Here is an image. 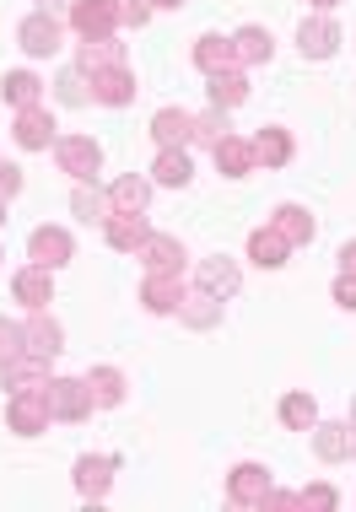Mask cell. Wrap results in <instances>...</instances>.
<instances>
[{
  "label": "cell",
  "mask_w": 356,
  "mask_h": 512,
  "mask_svg": "<svg viewBox=\"0 0 356 512\" xmlns=\"http://www.w3.org/2000/svg\"><path fill=\"white\" fill-rule=\"evenodd\" d=\"M54 162H60V173H71L76 184H92L103 168V146L92 141V135H60V141H54Z\"/></svg>",
  "instance_id": "obj_1"
},
{
  "label": "cell",
  "mask_w": 356,
  "mask_h": 512,
  "mask_svg": "<svg viewBox=\"0 0 356 512\" xmlns=\"http://www.w3.org/2000/svg\"><path fill=\"white\" fill-rule=\"evenodd\" d=\"M44 405H49V421H87V415H92L87 378H49Z\"/></svg>",
  "instance_id": "obj_2"
},
{
  "label": "cell",
  "mask_w": 356,
  "mask_h": 512,
  "mask_svg": "<svg viewBox=\"0 0 356 512\" xmlns=\"http://www.w3.org/2000/svg\"><path fill=\"white\" fill-rule=\"evenodd\" d=\"M27 259L44 270H60L76 259V238L65 227H33V238H27Z\"/></svg>",
  "instance_id": "obj_3"
},
{
  "label": "cell",
  "mask_w": 356,
  "mask_h": 512,
  "mask_svg": "<svg viewBox=\"0 0 356 512\" xmlns=\"http://www.w3.org/2000/svg\"><path fill=\"white\" fill-rule=\"evenodd\" d=\"M114 469H119V459H108V453H81L76 459V496L81 502H103L108 486H114Z\"/></svg>",
  "instance_id": "obj_4"
},
{
  "label": "cell",
  "mask_w": 356,
  "mask_h": 512,
  "mask_svg": "<svg viewBox=\"0 0 356 512\" xmlns=\"http://www.w3.org/2000/svg\"><path fill=\"white\" fill-rule=\"evenodd\" d=\"M60 38H65V27H60V17H49V11H33V17L17 27V44L33 54V60H49V54H60Z\"/></svg>",
  "instance_id": "obj_5"
},
{
  "label": "cell",
  "mask_w": 356,
  "mask_h": 512,
  "mask_svg": "<svg viewBox=\"0 0 356 512\" xmlns=\"http://www.w3.org/2000/svg\"><path fill=\"white\" fill-rule=\"evenodd\" d=\"M6 426H11L17 437H38V432H49L44 389H33V394H11V399H6Z\"/></svg>",
  "instance_id": "obj_6"
},
{
  "label": "cell",
  "mask_w": 356,
  "mask_h": 512,
  "mask_svg": "<svg viewBox=\"0 0 356 512\" xmlns=\"http://www.w3.org/2000/svg\"><path fill=\"white\" fill-rule=\"evenodd\" d=\"M11 141H17L22 151H49L60 135H54V119H49V108L44 103H33V108H17V124H11Z\"/></svg>",
  "instance_id": "obj_7"
},
{
  "label": "cell",
  "mask_w": 356,
  "mask_h": 512,
  "mask_svg": "<svg viewBox=\"0 0 356 512\" xmlns=\"http://www.w3.org/2000/svg\"><path fill=\"white\" fill-rule=\"evenodd\" d=\"M92 103H103V108H125L135 103V76H130V65H103V71H92Z\"/></svg>",
  "instance_id": "obj_8"
},
{
  "label": "cell",
  "mask_w": 356,
  "mask_h": 512,
  "mask_svg": "<svg viewBox=\"0 0 356 512\" xmlns=\"http://www.w3.org/2000/svg\"><path fill=\"white\" fill-rule=\"evenodd\" d=\"M135 259L146 265V275H184V243L173 232H152V238L135 248Z\"/></svg>",
  "instance_id": "obj_9"
},
{
  "label": "cell",
  "mask_w": 356,
  "mask_h": 512,
  "mask_svg": "<svg viewBox=\"0 0 356 512\" xmlns=\"http://www.w3.org/2000/svg\"><path fill=\"white\" fill-rule=\"evenodd\" d=\"M0 383H6V394H33V389H49V356H11L6 367H0Z\"/></svg>",
  "instance_id": "obj_10"
},
{
  "label": "cell",
  "mask_w": 356,
  "mask_h": 512,
  "mask_svg": "<svg viewBox=\"0 0 356 512\" xmlns=\"http://www.w3.org/2000/svg\"><path fill=\"white\" fill-rule=\"evenodd\" d=\"M71 27L81 38H114L119 33L114 0H71Z\"/></svg>",
  "instance_id": "obj_11"
},
{
  "label": "cell",
  "mask_w": 356,
  "mask_h": 512,
  "mask_svg": "<svg viewBox=\"0 0 356 512\" xmlns=\"http://www.w3.org/2000/svg\"><path fill=\"white\" fill-rule=\"evenodd\" d=\"M297 49H303V60H330L340 49V22L335 17H303L297 27Z\"/></svg>",
  "instance_id": "obj_12"
},
{
  "label": "cell",
  "mask_w": 356,
  "mask_h": 512,
  "mask_svg": "<svg viewBox=\"0 0 356 512\" xmlns=\"http://www.w3.org/2000/svg\"><path fill=\"white\" fill-rule=\"evenodd\" d=\"M103 238H108V248H119V254H135V248L152 238L146 211H114V216L103 221Z\"/></svg>",
  "instance_id": "obj_13"
},
{
  "label": "cell",
  "mask_w": 356,
  "mask_h": 512,
  "mask_svg": "<svg viewBox=\"0 0 356 512\" xmlns=\"http://www.w3.org/2000/svg\"><path fill=\"white\" fill-rule=\"evenodd\" d=\"M11 292H17V302H22L27 313H44L49 302H54V270H44V265H27V270H17Z\"/></svg>",
  "instance_id": "obj_14"
},
{
  "label": "cell",
  "mask_w": 356,
  "mask_h": 512,
  "mask_svg": "<svg viewBox=\"0 0 356 512\" xmlns=\"http://www.w3.org/2000/svg\"><path fill=\"white\" fill-rule=\"evenodd\" d=\"M265 491H270V469H265V464H238V469L227 475L232 507H259V502H265Z\"/></svg>",
  "instance_id": "obj_15"
},
{
  "label": "cell",
  "mask_w": 356,
  "mask_h": 512,
  "mask_svg": "<svg viewBox=\"0 0 356 512\" xmlns=\"http://www.w3.org/2000/svg\"><path fill=\"white\" fill-rule=\"evenodd\" d=\"M238 286H243V270L232 265L227 254H216V259H205L200 265V292H211V297H238Z\"/></svg>",
  "instance_id": "obj_16"
},
{
  "label": "cell",
  "mask_w": 356,
  "mask_h": 512,
  "mask_svg": "<svg viewBox=\"0 0 356 512\" xmlns=\"http://www.w3.org/2000/svg\"><path fill=\"white\" fill-rule=\"evenodd\" d=\"M22 340H27V351H33V356H60V351H65V329L49 318V308L27 318V324H22Z\"/></svg>",
  "instance_id": "obj_17"
},
{
  "label": "cell",
  "mask_w": 356,
  "mask_h": 512,
  "mask_svg": "<svg viewBox=\"0 0 356 512\" xmlns=\"http://www.w3.org/2000/svg\"><path fill=\"white\" fill-rule=\"evenodd\" d=\"M205 92H211L216 108H238L243 98H249V71H243V65H227V71L205 76Z\"/></svg>",
  "instance_id": "obj_18"
},
{
  "label": "cell",
  "mask_w": 356,
  "mask_h": 512,
  "mask_svg": "<svg viewBox=\"0 0 356 512\" xmlns=\"http://www.w3.org/2000/svg\"><path fill=\"white\" fill-rule=\"evenodd\" d=\"M270 227L281 232L292 248H303V243H313V232H319V221L308 216V205H276V216H270Z\"/></svg>",
  "instance_id": "obj_19"
},
{
  "label": "cell",
  "mask_w": 356,
  "mask_h": 512,
  "mask_svg": "<svg viewBox=\"0 0 356 512\" xmlns=\"http://www.w3.org/2000/svg\"><path fill=\"white\" fill-rule=\"evenodd\" d=\"M152 135H157V146H189L195 141V114H184V108H157Z\"/></svg>",
  "instance_id": "obj_20"
},
{
  "label": "cell",
  "mask_w": 356,
  "mask_h": 512,
  "mask_svg": "<svg viewBox=\"0 0 356 512\" xmlns=\"http://www.w3.org/2000/svg\"><path fill=\"white\" fill-rule=\"evenodd\" d=\"M227 65H238V49H232V38H222V33L195 38V71H200V76H216V71H227Z\"/></svg>",
  "instance_id": "obj_21"
},
{
  "label": "cell",
  "mask_w": 356,
  "mask_h": 512,
  "mask_svg": "<svg viewBox=\"0 0 356 512\" xmlns=\"http://www.w3.org/2000/svg\"><path fill=\"white\" fill-rule=\"evenodd\" d=\"M211 157H216V168H222L227 178H249L254 173V146L243 141V135H222V141L211 146Z\"/></svg>",
  "instance_id": "obj_22"
},
{
  "label": "cell",
  "mask_w": 356,
  "mask_h": 512,
  "mask_svg": "<svg viewBox=\"0 0 356 512\" xmlns=\"http://www.w3.org/2000/svg\"><path fill=\"white\" fill-rule=\"evenodd\" d=\"M141 302H146V313H178V302H184V281H178V275H146V281H141Z\"/></svg>",
  "instance_id": "obj_23"
},
{
  "label": "cell",
  "mask_w": 356,
  "mask_h": 512,
  "mask_svg": "<svg viewBox=\"0 0 356 512\" xmlns=\"http://www.w3.org/2000/svg\"><path fill=\"white\" fill-rule=\"evenodd\" d=\"M232 49H238V65L249 71V65H270L276 38H270V27H238V33H232Z\"/></svg>",
  "instance_id": "obj_24"
},
{
  "label": "cell",
  "mask_w": 356,
  "mask_h": 512,
  "mask_svg": "<svg viewBox=\"0 0 356 512\" xmlns=\"http://www.w3.org/2000/svg\"><path fill=\"white\" fill-rule=\"evenodd\" d=\"M286 254H292V243H286L276 227L249 232V259H254L259 270H281V265H286Z\"/></svg>",
  "instance_id": "obj_25"
},
{
  "label": "cell",
  "mask_w": 356,
  "mask_h": 512,
  "mask_svg": "<svg viewBox=\"0 0 356 512\" xmlns=\"http://www.w3.org/2000/svg\"><path fill=\"white\" fill-rule=\"evenodd\" d=\"M254 168H259V162H265V168H286V162H292V135H286V130H276V124H270V130H259L254 135Z\"/></svg>",
  "instance_id": "obj_26"
},
{
  "label": "cell",
  "mask_w": 356,
  "mask_h": 512,
  "mask_svg": "<svg viewBox=\"0 0 356 512\" xmlns=\"http://www.w3.org/2000/svg\"><path fill=\"white\" fill-rule=\"evenodd\" d=\"M313 453H319L324 464L351 459V426H340V421H319V426H313Z\"/></svg>",
  "instance_id": "obj_27"
},
{
  "label": "cell",
  "mask_w": 356,
  "mask_h": 512,
  "mask_svg": "<svg viewBox=\"0 0 356 512\" xmlns=\"http://www.w3.org/2000/svg\"><path fill=\"white\" fill-rule=\"evenodd\" d=\"M103 65H125V44L119 38H81V54H76V71H103Z\"/></svg>",
  "instance_id": "obj_28"
},
{
  "label": "cell",
  "mask_w": 356,
  "mask_h": 512,
  "mask_svg": "<svg viewBox=\"0 0 356 512\" xmlns=\"http://www.w3.org/2000/svg\"><path fill=\"white\" fill-rule=\"evenodd\" d=\"M87 389H92V405H103V410H114V405H125V372L119 367H92L87 372Z\"/></svg>",
  "instance_id": "obj_29"
},
{
  "label": "cell",
  "mask_w": 356,
  "mask_h": 512,
  "mask_svg": "<svg viewBox=\"0 0 356 512\" xmlns=\"http://www.w3.org/2000/svg\"><path fill=\"white\" fill-rule=\"evenodd\" d=\"M152 178H157V184H168V189H184L189 178H195V168H189V151L184 146H162L157 162H152Z\"/></svg>",
  "instance_id": "obj_30"
},
{
  "label": "cell",
  "mask_w": 356,
  "mask_h": 512,
  "mask_svg": "<svg viewBox=\"0 0 356 512\" xmlns=\"http://www.w3.org/2000/svg\"><path fill=\"white\" fill-rule=\"evenodd\" d=\"M178 318H184L189 329H216V324H222V297H211V292L184 297V302H178Z\"/></svg>",
  "instance_id": "obj_31"
},
{
  "label": "cell",
  "mask_w": 356,
  "mask_h": 512,
  "mask_svg": "<svg viewBox=\"0 0 356 512\" xmlns=\"http://www.w3.org/2000/svg\"><path fill=\"white\" fill-rule=\"evenodd\" d=\"M0 98H6L11 108H33V103H44V81H38L33 71H11L6 81H0Z\"/></svg>",
  "instance_id": "obj_32"
},
{
  "label": "cell",
  "mask_w": 356,
  "mask_h": 512,
  "mask_svg": "<svg viewBox=\"0 0 356 512\" xmlns=\"http://www.w3.org/2000/svg\"><path fill=\"white\" fill-rule=\"evenodd\" d=\"M108 200H114V211H146L152 184H146V178H135V173H125V178H114V184H108Z\"/></svg>",
  "instance_id": "obj_33"
},
{
  "label": "cell",
  "mask_w": 356,
  "mask_h": 512,
  "mask_svg": "<svg viewBox=\"0 0 356 512\" xmlns=\"http://www.w3.org/2000/svg\"><path fill=\"white\" fill-rule=\"evenodd\" d=\"M71 211H76L81 221H98V227H103V221L114 216V200H108L98 184H76V195H71Z\"/></svg>",
  "instance_id": "obj_34"
},
{
  "label": "cell",
  "mask_w": 356,
  "mask_h": 512,
  "mask_svg": "<svg viewBox=\"0 0 356 512\" xmlns=\"http://www.w3.org/2000/svg\"><path fill=\"white\" fill-rule=\"evenodd\" d=\"M281 421L292 426V432H313V426H319V405H313V394H286L281 399Z\"/></svg>",
  "instance_id": "obj_35"
},
{
  "label": "cell",
  "mask_w": 356,
  "mask_h": 512,
  "mask_svg": "<svg viewBox=\"0 0 356 512\" xmlns=\"http://www.w3.org/2000/svg\"><path fill=\"white\" fill-rule=\"evenodd\" d=\"M297 507H303V512H335V507H340V491L319 480V486H303V491H297Z\"/></svg>",
  "instance_id": "obj_36"
},
{
  "label": "cell",
  "mask_w": 356,
  "mask_h": 512,
  "mask_svg": "<svg viewBox=\"0 0 356 512\" xmlns=\"http://www.w3.org/2000/svg\"><path fill=\"white\" fill-rule=\"evenodd\" d=\"M222 135H232V130H227V108H216V103H211V114H200V119H195V141H211V146H216Z\"/></svg>",
  "instance_id": "obj_37"
},
{
  "label": "cell",
  "mask_w": 356,
  "mask_h": 512,
  "mask_svg": "<svg viewBox=\"0 0 356 512\" xmlns=\"http://www.w3.org/2000/svg\"><path fill=\"white\" fill-rule=\"evenodd\" d=\"M87 87H92V81H87V71H65V76H60V103H71V108H81V103L92 98Z\"/></svg>",
  "instance_id": "obj_38"
},
{
  "label": "cell",
  "mask_w": 356,
  "mask_h": 512,
  "mask_svg": "<svg viewBox=\"0 0 356 512\" xmlns=\"http://www.w3.org/2000/svg\"><path fill=\"white\" fill-rule=\"evenodd\" d=\"M114 11H119V27H146L152 22V0H114Z\"/></svg>",
  "instance_id": "obj_39"
},
{
  "label": "cell",
  "mask_w": 356,
  "mask_h": 512,
  "mask_svg": "<svg viewBox=\"0 0 356 512\" xmlns=\"http://www.w3.org/2000/svg\"><path fill=\"white\" fill-rule=\"evenodd\" d=\"M27 340H22V324H11V318H0V367L11 362V356H22Z\"/></svg>",
  "instance_id": "obj_40"
},
{
  "label": "cell",
  "mask_w": 356,
  "mask_h": 512,
  "mask_svg": "<svg viewBox=\"0 0 356 512\" xmlns=\"http://www.w3.org/2000/svg\"><path fill=\"white\" fill-rule=\"evenodd\" d=\"M259 512H297V496L270 486V491H265V502H259Z\"/></svg>",
  "instance_id": "obj_41"
},
{
  "label": "cell",
  "mask_w": 356,
  "mask_h": 512,
  "mask_svg": "<svg viewBox=\"0 0 356 512\" xmlns=\"http://www.w3.org/2000/svg\"><path fill=\"white\" fill-rule=\"evenodd\" d=\"M0 195H22V168H11V162H0Z\"/></svg>",
  "instance_id": "obj_42"
},
{
  "label": "cell",
  "mask_w": 356,
  "mask_h": 512,
  "mask_svg": "<svg viewBox=\"0 0 356 512\" xmlns=\"http://www.w3.org/2000/svg\"><path fill=\"white\" fill-rule=\"evenodd\" d=\"M335 302L346 313H356V275H340V281H335Z\"/></svg>",
  "instance_id": "obj_43"
},
{
  "label": "cell",
  "mask_w": 356,
  "mask_h": 512,
  "mask_svg": "<svg viewBox=\"0 0 356 512\" xmlns=\"http://www.w3.org/2000/svg\"><path fill=\"white\" fill-rule=\"evenodd\" d=\"M340 275H356V243L340 248Z\"/></svg>",
  "instance_id": "obj_44"
},
{
  "label": "cell",
  "mask_w": 356,
  "mask_h": 512,
  "mask_svg": "<svg viewBox=\"0 0 356 512\" xmlns=\"http://www.w3.org/2000/svg\"><path fill=\"white\" fill-rule=\"evenodd\" d=\"M152 6H162V11H178V6H184V0H152Z\"/></svg>",
  "instance_id": "obj_45"
},
{
  "label": "cell",
  "mask_w": 356,
  "mask_h": 512,
  "mask_svg": "<svg viewBox=\"0 0 356 512\" xmlns=\"http://www.w3.org/2000/svg\"><path fill=\"white\" fill-rule=\"evenodd\" d=\"M313 6H319V11H335V6H340V0H313Z\"/></svg>",
  "instance_id": "obj_46"
},
{
  "label": "cell",
  "mask_w": 356,
  "mask_h": 512,
  "mask_svg": "<svg viewBox=\"0 0 356 512\" xmlns=\"http://www.w3.org/2000/svg\"><path fill=\"white\" fill-rule=\"evenodd\" d=\"M0 221H6V195H0Z\"/></svg>",
  "instance_id": "obj_47"
},
{
  "label": "cell",
  "mask_w": 356,
  "mask_h": 512,
  "mask_svg": "<svg viewBox=\"0 0 356 512\" xmlns=\"http://www.w3.org/2000/svg\"><path fill=\"white\" fill-rule=\"evenodd\" d=\"M351 453H356V432H351Z\"/></svg>",
  "instance_id": "obj_48"
},
{
  "label": "cell",
  "mask_w": 356,
  "mask_h": 512,
  "mask_svg": "<svg viewBox=\"0 0 356 512\" xmlns=\"http://www.w3.org/2000/svg\"><path fill=\"white\" fill-rule=\"evenodd\" d=\"M351 421H356V405H351Z\"/></svg>",
  "instance_id": "obj_49"
}]
</instances>
